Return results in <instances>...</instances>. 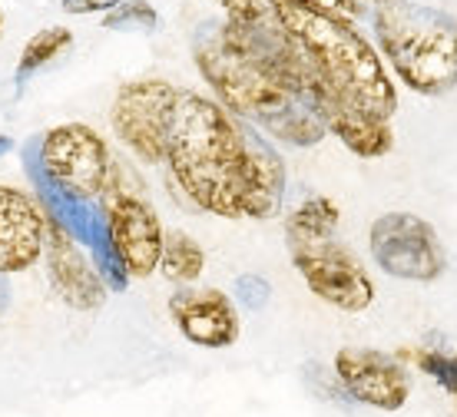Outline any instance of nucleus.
<instances>
[{"instance_id": "obj_1", "label": "nucleus", "mask_w": 457, "mask_h": 417, "mask_svg": "<svg viewBox=\"0 0 457 417\" xmlns=\"http://www.w3.org/2000/svg\"><path fill=\"white\" fill-rule=\"evenodd\" d=\"M245 129L222 103L179 90L170 123L166 186L193 213L242 219L245 189Z\"/></svg>"}, {"instance_id": "obj_2", "label": "nucleus", "mask_w": 457, "mask_h": 417, "mask_svg": "<svg viewBox=\"0 0 457 417\" xmlns=\"http://www.w3.org/2000/svg\"><path fill=\"white\" fill-rule=\"evenodd\" d=\"M309 67V96L328 93L358 110L388 120L398 113V90L385 60L368 44L354 23L309 11L295 0H269Z\"/></svg>"}, {"instance_id": "obj_3", "label": "nucleus", "mask_w": 457, "mask_h": 417, "mask_svg": "<svg viewBox=\"0 0 457 417\" xmlns=\"http://www.w3.org/2000/svg\"><path fill=\"white\" fill-rule=\"evenodd\" d=\"M375 40L408 90L445 96L457 87V21L414 0H391L371 11Z\"/></svg>"}, {"instance_id": "obj_4", "label": "nucleus", "mask_w": 457, "mask_h": 417, "mask_svg": "<svg viewBox=\"0 0 457 417\" xmlns=\"http://www.w3.org/2000/svg\"><path fill=\"white\" fill-rule=\"evenodd\" d=\"M110 166L113 153L106 139L87 123L50 126L23 146V170L30 179H44L46 186L83 203H100Z\"/></svg>"}, {"instance_id": "obj_5", "label": "nucleus", "mask_w": 457, "mask_h": 417, "mask_svg": "<svg viewBox=\"0 0 457 417\" xmlns=\"http://www.w3.org/2000/svg\"><path fill=\"white\" fill-rule=\"evenodd\" d=\"M100 209H104L110 246H113L126 275L149 279L153 271H160L166 226H162L156 205L149 203L139 172L123 156H113L110 179L100 196Z\"/></svg>"}, {"instance_id": "obj_6", "label": "nucleus", "mask_w": 457, "mask_h": 417, "mask_svg": "<svg viewBox=\"0 0 457 417\" xmlns=\"http://www.w3.org/2000/svg\"><path fill=\"white\" fill-rule=\"evenodd\" d=\"M179 90L170 79L139 77L123 83L110 106V126L143 166H166L170 123Z\"/></svg>"}, {"instance_id": "obj_7", "label": "nucleus", "mask_w": 457, "mask_h": 417, "mask_svg": "<svg viewBox=\"0 0 457 417\" xmlns=\"http://www.w3.org/2000/svg\"><path fill=\"white\" fill-rule=\"evenodd\" d=\"M371 259L401 282H437L445 275V246L435 226L414 213H385L368 229Z\"/></svg>"}, {"instance_id": "obj_8", "label": "nucleus", "mask_w": 457, "mask_h": 417, "mask_svg": "<svg viewBox=\"0 0 457 417\" xmlns=\"http://www.w3.org/2000/svg\"><path fill=\"white\" fill-rule=\"evenodd\" d=\"M292 265L309 285V292L345 315H361L375 302V282L361 259L338 238H321L305 246H288Z\"/></svg>"}, {"instance_id": "obj_9", "label": "nucleus", "mask_w": 457, "mask_h": 417, "mask_svg": "<svg viewBox=\"0 0 457 417\" xmlns=\"http://www.w3.org/2000/svg\"><path fill=\"white\" fill-rule=\"evenodd\" d=\"M332 368L352 404L395 414L411 401V374L395 354L378 348H342Z\"/></svg>"}, {"instance_id": "obj_10", "label": "nucleus", "mask_w": 457, "mask_h": 417, "mask_svg": "<svg viewBox=\"0 0 457 417\" xmlns=\"http://www.w3.org/2000/svg\"><path fill=\"white\" fill-rule=\"evenodd\" d=\"M170 318L189 345L209 351L232 348L242 335L239 308L222 288L186 285L170 298Z\"/></svg>"}, {"instance_id": "obj_11", "label": "nucleus", "mask_w": 457, "mask_h": 417, "mask_svg": "<svg viewBox=\"0 0 457 417\" xmlns=\"http://www.w3.org/2000/svg\"><path fill=\"white\" fill-rule=\"evenodd\" d=\"M44 262H46L50 285H54V292L60 295V302L70 304L73 312H96V308H104L110 288L104 285L93 259L83 252V246H77V242H73L57 222H50V219H46Z\"/></svg>"}, {"instance_id": "obj_12", "label": "nucleus", "mask_w": 457, "mask_h": 417, "mask_svg": "<svg viewBox=\"0 0 457 417\" xmlns=\"http://www.w3.org/2000/svg\"><path fill=\"white\" fill-rule=\"evenodd\" d=\"M46 219L34 196L0 186V279L21 275L44 259Z\"/></svg>"}, {"instance_id": "obj_13", "label": "nucleus", "mask_w": 457, "mask_h": 417, "mask_svg": "<svg viewBox=\"0 0 457 417\" xmlns=\"http://www.w3.org/2000/svg\"><path fill=\"white\" fill-rule=\"evenodd\" d=\"M286 199V163L272 139L255 126L245 129V189H242V219H272Z\"/></svg>"}, {"instance_id": "obj_14", "label": "nucleus", "mask_w": 457, "mask_h": 417, "mask_svg": "<svg viewBox=\"0 0 457 417\" xmlns=\"http://www.w3.org/2000/svg\"><path fill=\"white\" fill-rule=\"evenodd\" d=\"M312 103H315L325 129L338 136L345 149H352L354 156L381 159L391 153L395 133H391L388 120L368 113V110H358V106L338 100V96H328V93H312Z\"/></svg>"}, {"instance_id": "obj_15", "label": "nucleus", "mask_w": 457, "mask_h": 417, "mask_svg": "<svg viewBox=\"0 0 457 417\" xmlns=\"http://www.w3.org/2000/svg\"><path fill=\"white\" fill-rule=\"evenodd\" d=\"M338 219H342V213L328 196H309L286 215V242L288 246H305V242L335 238Z\"/></svg>"}, {"instance_id": "obj_16", "label": "nucleus", "mask_w": 457, "mask_h": 417, "mask_svg": "<svg viewBox=\"0 0 457 417\" xmlns=\"http://www.w3.org/2000/svg\"><path fill=\"white\" fill-rule=\"evenodd\" d=\"M162 279L172 285H195L206 271V248L199 246L183 229H166L162 236V259H160Z\"/></svg>"}, {"instance_id": "obj_17", "label": "nucleus", "mask_w": 457, "mask_h": 417, "mask_svg": "<svg viewBox=\"0 0 457 417\" xmlns=\"http://www.w3.org/2000/svg\"><path fill=\"white\" fill-rule=\"evenodd\" d=\"M70 46H73V34H70V27H44V30H37L21 50V60H17V70H13V87L17 93L27 87V79L40 73L44 67H50L60 54H67Z\"/></svg>"}, {"instance_id": "obj_18", "label": "nucleus", "mask_w": 457, "mask_h": 417, "mask_svg": "<svg viewBox=\"0 0 457 417\" xmlns=\"http://www.w3.org/2000/svg\"><path fill=\"white\" fill-rule=\"evenodd\" d=\"M404 358L411 361L421 374H428L431 381L454 397L457 404V351H441V348H408Z\"/></svg>"}, {"instance_id": "obj_19", "label": "nucleus", "mask_w": 457, "mask_h": 417, "mask_svg": "<svg viewBox=\"0 0 457 417\" xmlns=\"http://www.w3.org/2000/svg\"><path fill=\"white\" fill-rule=\"evenodd\" d=\"M106 30L116 34H156L160 30V11L149 0H123L120 7L104 17Z\"/></svg>"}, {"instance_id": "obj_20", "label": "nucleus", "mask_w": 457, "mask_h": 417, "mask_svg": "<svg viewBox=\"0 0 457 417\" xmlns=\"http://www.w3.org/2000/svg\"><path fill=\"white\" fill-rule=\"evenodd\" d=\"M222 7V21L236 23V27H262V23L275 21V11L269 0H216Z\"/></svg>"}, {"instance_id": "obj_21", "label": "nucleus", "mask_w": 457, "mask_h": 417, "mask_svg": "<svg viewBox=\"0 0 457 417\" xmlns=\"http://www.w3.org/2000/svg\"><path fill=\"white\" fill-rule=\"evenodd\" d=\"M305 384H309V391L321 401H328V404H352L348 395H345L342 381H338V374L335 368H325V364H305Z\"/></svg>"}, {"instance_id": "obj_22", "label": "nucleus", "mask_w": 457, "mask_h": 417, "mask_svg": "<svg viewBox=\"0 0 457 417\" xmlns=\"http://www.w3.org/2000/svg\"><path fill=\"white\" fill-rule=\"evenodd\" d=\"M232 298L242 304V308H249V312H262L269 298H272V285L265 282L262 275H255V271H245L236 279L232 285Z\"/></svg>"}, {"instance_id": "obj_23", "label": "nucleus", "mask_w": 457, "mask_h": 417, "mask_svg": "<svg viewBox=\"0 0 457 417\" xmlns=\"http://www.w3.org/2000/svg\"><path fill=\"white\" fill-rule=\"evenodd\" d=\"M295 4L309 7V11L325 13V17H335V21H345V23H358L368 13L365 0H295Z\"/></svg>"}, {"instance_id": "obj_24", "label": "nucleus", "mask_w": 457, "mask_h": 417, "mask_svg": "<svg viewBox=\"0 0 457 417\" xmlns=\"http://www.w3.org/2000/svg\"><path fill=\"white\" fill-rule=\"evenodd\" d=\"M123 0H60L63 13L70 17H83V13H110L113 7H120Z\"/></svg>"}, {"instance_id": "obj_25", "label": "nucleus", "mask_w": 457, "mask_h": 417, "mask_svg": "<svg viewBox=\"0 0 457 417\" xmlns=\"http://www.w3.org/2000/svg\"><path fill=\"white\" fill-rule=\"evenodd\" d=\"M13 149H17V143H13V139H11V136H7V133H0V159H4V156H11Z\"/></svg>"}, {"instance_id": "obj_26", "label": "nucleus", "mask_w": 457, "mask_h": 417, "mask_svg": "<svg viewBox=\"0 0 457 417\" xmlns=\"http://www.w3.org/2000/svg\"><path fill=\"white\" fill-rule=\"evenodd\" d=\"M7 282H4V279H0V312H4V308H7Z\"/></svg>"}, {"instance_id": "obj_27", "label": "nucleus", "mask_w": 457, "mask_h": 417, "mask_svg": "<svg viewBox=\"0 0 457 417\" xmlns=\"http://www.w3.org/2000/svg\"><path fill=\"white\" fill-rule=\"evenodd\" d=\"M365 4H371V7H378V4H391V0H365Z\"/></svg>"}, {"instance_id": "obj_28", "label": "nucleus", "mask_w": 457, "mask_h": 417, "mask_svg": "<svg viewBox=\"0 0 457 417\" xmlns=\"http://www.w3.org/2000/svg\"><path fill=\"white\" fill-rule=\"evenodd\" d=\"M0 37H4V7H0Z\"/></svg>"}]
</instances>
